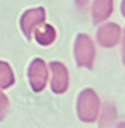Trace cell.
Masks as SVG:
<instances>
[{
	"label": "cell",
	"instance_id": "obj_12",
	"mask_svg": "<svg viewBox=\"0 0 125 128\" xmlns=\"http://www.w3.org/2000/svg\"><path fill=\"white\" fill-rule=\"evenodd\" d=\"M120 45H122V62L125 66V27L122 30V37H120Z\"/></svg>",
	"mask_w": 125,
	"mask_h": 128
},
{
	"label": "cell",
	"instance_id": "obj_4",
	"mask_svg": "<svg viewBox=\"0 0 125 128\" xmlns=\"http://www.w3.org/2000/svg\"><path fill=\"white\" fill-rule=\"evenodd\" d=\"M47 13L43 6H35V8H29L21 14L19 18V27H21V32L24 34V37L27 40H32V34L37 29L40 24L45 22Z\"/></svg>",
	"mask_w": 125,
	"mask_h": 128
},
{
	"label": "cell",
	"instance_id": "obj_3",
	"mask_svg": "<svg viewBox=\"0 0 125 128\" xmlns=\"http://www.w3.org/2000/svg\"><path fill=\"white\" fill-rule=\"evenodd\" d=\"M48 77H50V72H48L47 62L42 58H34L27 67V78H29V85L32 91L40 93L45 90Z\"/></svg>",
	"mask_w": 125,
	"mask_h": 128
},
{
	"label": "cell",
	"instance_id": "obj_9",
	"mask_svg": "<svg viewBox=\"0 0 125 128\" xmlns=\"http://www.w3.org/2000/svg\"><path fill=\"white\" fill-rule=\"evenodd\" d=\"M99 128H114L117 123V112L112 102H106L99 110Z\"/></svg>",
	"mask_w": 125,
	"mask_h": 128
},
{
	"label": "cell",
	"instance_id": "obj_7",
	"mask_svg": "<svg viewBox=\"0 0 125 128\" xmlns=\"http://www.w3.org/2000/svg\"><path fill=\"white\" fill-rule=\"evenodd\" d=\"M114 11V0H93L91 3V19L93 24L98 26L109 19Z\"/></svg>",
	"mask_w": 125,
	"mask_h": 128
},
{
	"label": "cell",
	"instance_id": "obj_13",
	"mask_svg": "<svg viewBox=\"0 0 125 128\" xmlns=\"http://www.w3.org/2000/svg\"><path fill=\"white\" fill-rule=\"evenodd\" d=\"M75 5H77L80 10H85L88 5V0H75Z\"/></svg>",
	"mask_w": 125,
	"mask_h": 128
},
{
	"label": "cell",
	"instance_id": "obj_2",
	"mask_svg": "<svg viewBox=\"0 0 125 128\" xmlns=\"http://www.w3.org/2000/svg\"><path fill=\"white\" fill-rule=\"evenodd\" d=\"M74 58L75 64L79 67L85 69H93V62L96 58V48L93 40L87 34H77L74 42Z\"/></svg>",
	"mask_w": 125,
	"mask_h": 128
},
{
	"label": "cell",
	"instance_id": "obj_5",
	"mask_svg": "<svg viewBox=\"0 0 125 128\" xmlns=\"http://www.w3.org/2000/svg\"><path fill=\"white\" fill-rule=\"evenodd\" d=\"M48 72H50V88L56 94H63L69 88V72L67 67L59 61H51L48 64Z\"/></svg>",
	"mask_w": 125,
	"mask_h": 128
},
{
	"label": "cell",
	"instance_id": "obj_8",
	"mask_svg": "<svg viewBox=\"0 0 125 128\" xmlns=\"http://www.w3.org/2000/svg\"><path fill=\"white\" fill-rule=\"evenodd\" d=\"M32 38H34L40 46H50V45H53L55 40H56V29L51 24L43 22L34 30Z\"/></svg>",
	"mask_w": 125,
	"mask_h": 128
},
{
	"label": "cell",
	"instance_id": "obj_14",
	"mask_svg": "<svg viewBox=\"0 0 125 128\" xmlns=\"http://www.w3.org/2000/svg\"><path fill=\"white\" fill-rule=\"evenodd\" d=\"M120 13H122V16L125 18V0L120 2Z\"/></svg>",
	"mask_w": 125,
	"mask_h": 128
},
{
	"label": "cell",
	"instance_id": "obj_11",
	"mask_svg": "<svg viewBox=\"0 0 125 128\" xmlns=\"http://www.w3.org/2000/svg\"><path fill=\"white\" fill-rule=\"evenodd\" d=\"M8 107H10V101H8L7 94L3 93V90H0V122L5 118V115L8 112Z\"/></svg>",
	"mask_w": 125,
	"mask_h": 128
},
{
	"label": "cell",
	"instance_id": "obj_15",
	"mask_svg": "<svg viewBox=\"0 0 125 128\" xmlns=\"http://www.w3.org/2000/svg\"><path fill=\"white\" fill-rule=\"evenodd\" d=\"M114 128H125V122H119V123H115V126Z\"/></svg>",
	"mask_w": 125,
	"mask_h": 128
},
{
	"label": "cell",
	"instance_id": "obj_6",
	"mask_svg": "<svg viewBox=\"0 0 125 128\" xmlns=\"http://www.w3.org/2000/svg\"><path fill=\"white\" fill-rule=\"evenodd\" d=\"M122 27L117 22H104L96 30V42L103 48H114L120 42Z\"/></svg>",
	"mask_w": 125,
	"mask_h": 128
},
{
	"label": "cell",
	"instance_id": "obj_10",
	"mask_svg": "<svg viewBox=\"0 0 125 128\" xmlns=\"http://www.w3.org/2000/svg\"><path fill=\"white\" fill-rule=\"evenodd\" d=\"M15 72L7 61H0V90H8L15 85Z\"/></svg>",
	"mask_w": 125,
	"mask_h": 128
},
{
	"label": "cell",
	"instance_id": "obj_1",
	"mask_svg": "<svg viewBox=\"0 0 125 128\" xmlns=\"http://www.w3.org/2000/svg\"><path fill=\"white\" fill-rule=\"evenodd\" d=\"M99 110H101V102L99 96L95 90L85 88L77 96V115L82 122L85 123H95L98 120Z\"/></svg>",
	"mask_w": 125,
	"mask_h": 128
}]
</instances>
